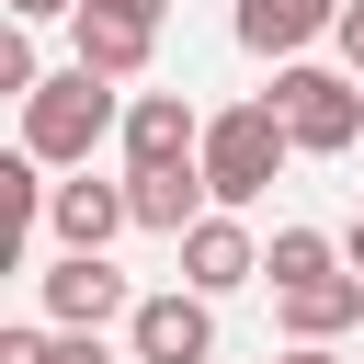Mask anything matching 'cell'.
Listing matches in <instances>:
<instances>
[{
	"label": "cell",
	"instance_id": "3957f363",
	"mask_svg": "<svg viewBox=\"0 0 364 364\" xmlns=\"http://www.w3.org/2000/svg\"><path fill=\"white\" fill-rule=\"evenodd\" d=\"M284 159H296V136H284V114H273V102H228V114H205V182H216V205H228V216H239V205H262Z\"/></svg>",
	"mask_w": 364,
	"mask_h": 364
},
{
	"label": "cell",
	"instance_id": "6da1fadb",
	"mask_svg": "<svg viewBox=\"0 0 364 364\" xmlns=\"http://www.w3.org/2000/svg\"><path fill=\"white\" fill-rule=\"evenodd\" d=\"M102 136H125V91H114L102 68H80V57H68V68L23 102V148H34L46 171H91V148H102Z\"/></svg>",
	"mask_w": 364,
	"mask_h": 364
},
{
	"label": "cell",
	"instance_id": "4fadbf2b",
	"mask_svg": "<svg viewBox=\"0 0 364 364\" xmlns=\"http://www.w3.org/2000/svg\"><path fill=\"white\" fill-rule=\"evenodd\" d=\"M330 262H353L341 239H318V228H273V250H262V284L284 296V284H307V273H330Z\"/></svg>",
	"mask_w": 364,
	"mask_h": 364
},
{
	"label": "cell",
	"instance_id": "8fae6325",
	"mask_svg": "<svg viewBox=\"0 0 364 364\" xmlns=\"http://www.w3.org/2000/svg\"><path fill=\"white\" fill-rule=\"evenodd\" d=\"M228 23H239V46H250V57L296 68V57L318 46V34H341V0H239Z\"/></svg>",
	"mask_w": 364,
	"mask_h": 364
},
{
	"label": "cell",
	"instance_id": "ba28073f",
	"mask_svg": "<svg viewBox=\"0 0 364 364\" xmlns=\"http://www.w3.org/2000/svg\"><path fill=\"white\" fill-rule=\"evenodd\" d=\"M125 205L148 239H193L216 216V182H205V159H171V171H125Z\"/></svg>",
	"mask_w": 364,
	"mask_h": 364
},
{
	"label": "cell",
	"instance_id": "277c9868",
	"mask_svg": "<svg viewBox=\"0 0 364 364\" xmlns=\"http://www.w3.org/2000/svg\"><path fill=\"white\" fill-rule=\"evenodd\" d=\"M34 296H46V330H114V318H136V284L102 250H57L34 273Z\"/></svg>",
	"mask_w": 364,
	"mask_h": 364
},
{
	"label": "cell",
	"instance_id": "9a60e30c",
	"mask_svg": "<svg viewBox=\"0 0 364 364\" xmlns=\"http://www.w3.org/2000/svg\"><path fill=\"white\" fill-rule=\"evenodd\" d=\"M46 364H114V353H102V330H57V353H46Z\"/></svg>",
	"mask_w": 364,
	"mask_h": 364
},
{
	"label": "cell",
	"instance_id": "9c48e42d",
	"mask_svg": "<svg viewBox=\"0 0 364 364\" xmlns=\"http://www.w3.org/2000/svg\"><path fill=\"white\" fill-rule=\"evenodd\" d=\"M171 250H182V284H193V296H239V284H262V239H250L228 205H216L193 239H171Z\"/></svg>",
	"mask_w": 364,
	"mask_h": 364
},
{
	"label": "cell",
	"instance_id": "52a82bcc",
	"mask_svg": "<svg viewBox=\"0 0 364 364\" xmlns=\"http://www.w3.org/2000/svg\"><path fill=\"white\" fill-rule=\"evenodd\" d=\"M171 159H205V114L182 91H125V171H171Z\"/></svg>",
	"mask_w": 364,
	"mask_h": 364
},
{
	"label": "cell",
	"instance_id": "e0dca14e",
	"mask_svg": "<svg viewBox=\"0 0 364 364\" xmlns=\"http://www.w3.org/2000/svg\"><path fill=\"white\" fill-rule=\"evenodd\" d=\"M11 23H80V0H11Z\"/></svg>",
	"mask_w": 364,
	"mask_h": 364
},
{
	"label": "cell",
	"instance_id": "d6986e66",
	"mask_svg": "<svg viewBox=\"0 0 364 364\" xmlns=\"http://www.w3.org/2000/svg\"><path fill=\"white\" fill-rule=\"evenodd\" d=\"M273 364H296V353H273Z\"/></svg>",
	"mask_w": 364,
	"mask_h": 364
},
{
	"label": "cell",
	"instance_id": "30bf717a",
	"mask_svg": "<svg viewBox=\"0 0 364 364\" xmlns=\"http://www.w3.org/2000/svg\"><path fill=\"white\" fill-rule=\"evenodd\" d=\"M273 318H284V341H341V330H364V273H353V262H330V273L284 284V296H273Z\"/></svg>",
	"mask_w": 364,
	"mask_h": 364
},
{
	"label": "cell",
	"instance_id": "5bb4252c",
	"mask_svg": "<svg viewBox=\"0 0 364 364\" xmlns=\"http://www.w3.org/2000/svg\"><path fill=\"white\" fill-rule=\"evenodd\" d=\"M46 353H57V330H34V318H11V330H0V364H46Z\"/></svg>",
	"mask_w": 364,
	"mask_h": 364
},
{
	"label": "cell",
	"instance_id": "5b68a950",
	"mask_svg": "<svg viewBox=\"0 0 364 364\" xmlns=\"http://www.w3.org/2000/svg\"><path fill=\"white\" fill-rule=\"evenodd\" d=\"M159 11H171V0H80V23H68L80 68H102V80H136V68L159 57Z\"/></svg>",
	"mask_w": 364,
	"mask_h": 364
},
{
	"label": "cell",
	"instance_id": "7a4b0ae2",
	"mask_svg": "<svg viewBox=\"0 0 364 364\" xmlns=\"http://www.w3.org/2000/svg\"><path fill=\"white\" fill-rule=\"evenodd\" d=\"M262 102L284 114L296 159H341V148H364V80H353V68L296 57V68H273V91H262Z\"/></svg>",
	"mask_w": 364,
	"mask_h": 364
},
{
	"label": "cell",
	"instance_id": "2e32d148",
	"mask_svg": "<svg viewBox=\"0 0 364 364\" xmlns=\"http://www.w3.org/2000/svg\"><path fill=\"white\" fill-rule=\"evenodd\" d=\"M330 46H341V68L364 80V0H341V34H330Z\"/></svg>",
	"mask_w": 364,
	"mask_h": 364
},
{
	"label": "cell",
	"instance_id": "7c38bea8",
	"mask_svg": "<svg viewBox=\"0 0 364 364\" xmlns=\"http://www.w3.org/2000/svg\"><path fill=\"white\" fill-rule=\"evenodd\" d=\"M46 228H57V250H114L125 228H136V205H125V182H57V205H46Z\"/></svg>",
	"mask_w": 364,
	"mask_h": 364
},
{
	"label": "cell",
	"instance_id": "ac0fdd59",
	"mask_svg": "<svg viewBox=\"0 0 364 364\" xmlns=\"http://www.w3.org/2000/svg\"><path fill=\"white\" fill-rule=\"evenodd\" d=\"M341 250H353V273H364V216H353V239H341Z\"/></svg>",
	"mask_w": 364,
	"mask_h": 364
},
{
	"label": "cell",
	"instance_id": "8992f818",
	"mask_svg": "<svg viewBox=\"0 0 364 364\" xmlns=\"http://www.w3.org/2000/svg\"><path fill=\"white\" fill-rule=\"evenodd\" d=\"M125 353H136V364H205V353H216V296H193V284H171V296H136V318H125Z\"/></svg>",
	"mask_w": 364,
	"mask_h": 364
}]
</instances>
